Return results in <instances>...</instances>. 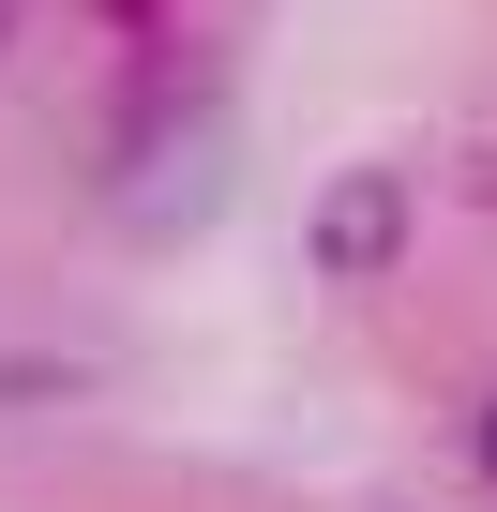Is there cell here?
Segmentation results:
<instances>
[{"mask_svg": "<svg viewBox=\"0 0 497 512\" xmlns=\"http://www.w3.org/2000/svg\"><path fill=\"white\" fill-rule=\"evenodd\" d=\"M482 467H497V407H482Z\"/></svg>", "mask_w": 497, "mask_h": 512, "instance_id": "2", "label": "cell"}, {"mask_svg": "<svg viewBox=\"0 0 497 512\" xmlns=\"http://www.w3.org/2000/svg\"><path fill=\"white\" fill-rule=\"evenodd\" d=\"M407 226H422V166L362 151V166H332V181H317V226H302V256H317L332 287H377L392 256H407Z\"/></svg>", "mask_w": 497, "mask_h": 512, "instance_id": "1", "label": "cell"}, {"mask_svg": "<svg viewBox=\"0 0 497 512\" xmlns=\"http://www.w3.org/2000/svg\"><path fill=\"white\" fill-rule=\"evenodd\" d=\"M0 46H16V0H0Z\"/></svg>", "mask_w": 497, "mask_h": 512, "instance_id": "3", "label": "cell"}]
</instances>
